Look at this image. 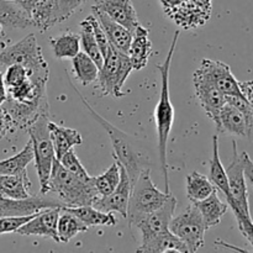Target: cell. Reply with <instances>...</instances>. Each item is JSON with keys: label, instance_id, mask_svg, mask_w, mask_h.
<instances>
[{"label": "cell", "instance_id": "cell-32", "mask_svg": "<svg viewBox=\"0 0 253 253\" xmlns=\"http://www.w3.org/2000/svg\"><path fill=\"white\" fill-rule=\"evenodd\" d=\"M79 39H81V46L83 48V52H85L100 68L104 63V56L101 53L100 48L96 42L95 35H94L93 25H91L90 15L81 22V34H79Z\"/></svg>", "mask_w": 253, "mask_h": 253}, {"label": "cell", "instance_id": "cell-13", "mask_svg": "<svg viewBox=\"0 0 253 253\" xmlns=\"http://www.w3.org/2000/svg\"><path fill=\"white\" fill-rule=\"evenodd\" d=\"M59 212H61L59 207L40 210L30 221L22 225L16 232L22 236L48 237L54 242H59L58 235H57V222H58Z\"/></svg>", "mask_w": 253, "mask_h": 253}, {"label": "cell", "instance_id": "cell-36", "mask_svg": "<svg viewBox=\"0 0 253 253\" xmlns=\"http://www.w3.org/2000/svg\"><path fill=\"white\" fill-rule=\"evenodd\" d=\"M59 162L61 165L66 168L67 170H69L71 173H73L74 175H77L78 178H82L84 180L90 179V175L88 174L86 169L84 168V166L82 165L79 158L77 157L76 153L73 152V150L68 151V152L64 153L61 158H59Z\"/></svg>", "mask_w": 253, "mask_h": 253}, {"label": "cell", "instance_id": "cell-38", "mask_svg": "<svg viewBox=\"0 0 253 253\" xmlns=\"http://www.w3.org/2000/svg\"><path fill=\"white\" fill-rule=\"evenodd\" d=\"M29 79V74H27V69L21 64H11L7 66L6 72L4 76V83L6 88L10 86H15L17 84L22 83V82Z\"/></svg>", "mask_w": 253, "mask_h": 253}, {"label": "cell", "instance_id": "cell-41", "mask_svg": "<svg viewBox=\"0 0 253 253\" xmlns=\"http://www.w3.org/2000/svg\"><path fill=\"white\" fill-rule=\"evenodd\" d=\"M15 128L14 124H12L11 119L7 115L6 111L2 109V106H0V140L5 137L9 132H11Z\"/></svg>", "mask_w": 253, "mask_h": 253}, {"label": "cell", "instance_id": "cell-11", "mask_svg": "<svg viewBox=\"0 0 253 253\" xmlns=\"http://www.w3.org/2000/svg\"><path fill=\"white\" fill-rule=\"evenodd\" d=\"M1 106L10 116L15 127L21 130H27L41 116L49 115L47 95L34 101H17L6 96Z\"/></svg>", "mask_w": 253, "mask_h": 253}, {"label": "cell", "instance_id": "cell-42", "mask_svg": "<svg viewBox=\"0 0 253 253\" xmlns=\"http://www.w3.org/2000/svg\"><path fill=\"white\" fill-rule=\"evenodd\" d=\"M242 162H244V172L245 177L253 185V161L247 155V152H242Z\"/></svg>", "mask_w": 253, "mask_h": 253}, {"label": "cell", "instance_id": "cell-5", "mask_svg": "<svg viewBox=\"0 0 253 253\" xmlns=\"http://www.w3.org/2000/svg\"><path fill=\"white\" fill-rule=\"evenodd\" d=\"M21 64L27 69L30 81L35 83L47 84L49 78V68L42 54V49L37 43L35 34L27 35L19 42L5 47L0 51V66Z\"/></svg>", "mask_w": 253, "mask_h": 253}, {"label": "cell", "instance_id": "cell-18", "mask_svg": "<svg viewBox=\"0 0 253 253\" xmlns=\"http://www.w3.org/2000/svg\"><path fill=\"white\" fill-rule=\"evenodd\" d=\"M94 7L103 11L114 21L125 26L132 34L140 25L137 12L131 0H95Z\"/></svg>", "mask_w": 253, "mask_h": 253}, {"label": "cell", "instance_id": "cell-1", "mask_svg": "<svg viewBox=\"0 0 253 253\" xmlns=\"http://www.w3.org/2000/svg\"><path fill=\"white\" fill-rule=\"evenodd\" d=\"M68 81L72 89L76 91V94L79 96V99H81L83 105L86 108V110L89 111V114L106 131V133H108L109 138L111 141V146H113L114 157H115L116 162L126 170L128 178H130L131 185H132L138 178V175L141 174V172L145 169H148L152 166V161H151V156L147 147L140 140H137L133 136H130L128 133L121 131L120 128L114 126L111 123H109L103 116L99 115L91 108L89 101L84 98L83 94L74 86L73 82L69 78Z\"/></svg>", "mask_w": 253, "mask_h": 253}, {"label": "cell", "instance_id": "cell-25", "mask_svg": "<svg viewBox=\"0 0 253 253\" xmlns=\"http://www.w3.org/2000/svg\"><path fill=\"white\" fill-rule=\"evenodd\" d=\"M0 25L11 29H27L32 26L29 14L12 0H0Z\"/></svg>", "mask_w": 253, "mask_h": 253}, {"label": "cell", "instance_id": "cell-3", "mask_svg": "<svg viewBox=\"0 0 253 253\" xmlns=\"http://www.w3.org/2000/svg\"><path fill=\"white\" fill-rule=\"evenodd\" d=\"M44 194L53 195L62 208L93 205L99 198L94 185V177L84 180L67 170L58 160H54Z\"/></svg>", "mask_w": 253, "mask_h": 253}, {"label": "cell", "instance_id": "cell-24", "mask_svg": "<svg viewBox=\"0 0 253 253\" xmlns=\"http://www.w3.org/2000/svg\"><path fill=\"white\" fill-rule=\"evenodd\" d=\"M193 204L200 211L208 229L217 226L229 209L227 203L222 202L217 195V189H215L208 198L200 200V202L193 203Z\"/></svg>", "mask_w": 253, "mask_h": 253}, {"label": "cell", "instance_id": "cell-21", "mask_svg": "<svg viewBox=\"0 0 253 253\" xmlns=\"http://www.w3.org/2000/svg\"><path fill=\"white\" fill-rule=\"evenodd\" d=\"M32 26L41 32L52 29L54 25L63 22L58 0H40L30 14Z\"/></svg>", "mask_w": 253, "mask_h": 253}, {"label": "cell", "instance_id": "cell-15", "mask_svg": "<svg viewBox=\"0 0 253 253\" xmlns=\"http://www.w3.org/2000/svg\"><path fill=\"white\" fill-rule=\"evenodd\" d=\"M130 192V178H128L126 170L120 166V182H119L118 187L106 197H99L93 203V207L103 212H119L124 219H126Z\"/></svg>", "mask_w": 253, "mask_h": 253}, {"label": "cell", "instance_id": "cell-44", "mask_svg": "<svg viewBox=\"0 0 253 253\" xmlns=\"http://www.w3.org/2000/svg\"><path fill=\"white\" fill-rule=\"evenodd\" d=\"M12 1H14L17 6L21 7L25 12H27L30 16L32 9H34L35 5H36L40 0H12Z\"/></svg>", "mask_w": 253, "mask_h": 253}, {"label": "cell", "instance_id": "cell-34", "mask_svg": "<svg viewBox=\"0 0 253 253\" xmlns=\"http://www.w3.org/2000/svg\"><path fill=\"white\" fill-rule=\"evenodd\" d=\"M120 182V165L113 163L103 174L94 177V185L99 197H106L115 190Z\"/></svg>", "mask_w": 253, "mask_h": 253}, {"label": "cell", "instance_id": "cell-27", "mask_svg": "<svg viewBox=\"0 0 253 253\" xmlns=\"http://www.w3.org/2000/svg\"><path fill=\"white\" fill-rule=\"evenodd\" d=\"M209 179L211 180L214 187L225 195L226 199L230 197L229 179H227L226 170L222 166L219 155V136L217 133L212 136V157L210 160Z\"/></svg>", "mask_w": 253, "mask_h": 253}, {"label": "cell", "instance_id": "cell-37", "mask_svg": "<svg viewBox=\"0 0 253 253\" xmlns=\"http://www.w3.org/2000/svg\"><path fill=\"white\" fill-rule=\"evenodd\" d=\"M37 212L30 215H9V216H0V235L12 234L16 232L22 225L32 219Z\"/></svg>", "mask_w": 253, "mask_h": 253}, {"label": "cell", "instance_id": "cell-4", "mask_svg": "<svg viewBox=\"0 0 253 253\" xmlns=\"http://www.w3.org/2000/svg\"><path fill=\"white\" fill-rule=\"evenodd\" d=\"M225 170L230 188V197L226 199V203L234 211L240 232L253 247V220L250 212L249 190L246 185L242 156L237 151L235 141L232 142V160Z\"/></svg>", "mask_w": 253, "mask_h": 253}, {"label": "cell", "instance_id": "cell-10", "mask_svg": "<svg viewBox=\"0 0 253 253\" xmlns=\"http://www.w3.org/2000/svg\"><path fill=\"white\" fill-rule=\"evenodd\" d=\"M177 208V199L173 195H170L169 199L156 211L146 216L137 224L136 229L141 231L142 242L141 246L136 250V252H145L146 249L150 246L152 242L160 239L163 234L169 231V222L172 220L173 214Z\"/></svg>", "mask_w": 253, "mask_h": 253}, {"label": "cell", "instance_id": "cell-45", "mask_svg": "<svg viewBox=\"0 0 253 253\" xmlns=\"http://www.w3.org/2000/svg\"><path fill=\"white\" fill-rule=\"evenodd\" d=\"M6 96L7 93L6 86H5L4 83V76H2V73H0V106H1V104L6 100Z\"/></svg>", "mask_w": 253, "mask_h": 253}, {"label": "cell", "instance_id": "cell-40", "mask_svg": "<svg viewBox=\"0 0 253 253\" xmlns=\"http://www.w3.org/2000/svg\"><path fill=\"white\" fill-rule=\"evenodd\" d=\"M88 0H58L59 9H61L63 20L69 19L78 7H81Z\"/></svg>", "mask_w": 253, "mask_h": 253}, {"label": "cell", "instance_id": "cell-9", "mask_svg": "<svg viewBox=\"0 0 253 253\" xmlns=\"http://www.w3.org/2000/svg\"><path fill=\"white\" fill-rule=\"evenodd\" d=\"M169 230L184 242L189 253L198 252L204 246V236L208 227L202 214L193 203H190L184 211L172 217Z\"/></svg>", "mask_w": 253, "mask_h": 253}, {"label": "cell", "instance_id": "cell-22", "mask_svg": "<svg viewBox=\"0 0 253 253\" xmlns=\"http://www.w3.org/2000/svg\"><path fill=\"white\" fill-rule=\"evenodd\" d=\"M48 132L53 143L57 160H59L66 152L73 150V147L81 146L83 143V138L78 131L66 127V126L57 125L52 121L48 123Z\"/></svg>", "mask_w": 253, "mask_h": 253}, {"label": "cell", "instance_id": "cell-28", "mask_svg": "<svg viewBox=\"0 0 253 253\" xmlns=\"http://www.w3.org/2000/svg\"><path fill=\"white\" fill-rule=\"evenodd\" d=\"M78 216L88 227L93 226H115L118 220L114 216V212H103L95 209L93 205L77 208H63Z\"/></svg>", "mask_w": 253, "mask_h": 253}, {"label": "cell", "instance_id": "cell-33", "mask_svg": "<svg viewBox=\"0 0 253 253\" xmlns=\"http://www.w3.org/2000/svg\"><path fill=\"white\" fill-rule=\"evenodd\" d=\"M34 161V147L31 140L25 147L12 157L0 161V174H20L26 172V168Z\"/></svg>", "mask_w": 253, "mask_h": 253}, {"label": "cell", "instance_id": "cell-35", "mask_svg": "<svg viewBox=\"0 0 253 253\" xmlns=\"http://www.w3.org/2000/svg\"><path fill=\"white\" fill-rule=\"evenodd\" d=\"M147 253H163V252H179V253H189L187 246L180 239H178L172 231H167L163 234L160 239L150 245L146 249Z\"/></svg>", "mask_w": 253, "mask_h": 253}, {"label": "cell", "instance_id": "cell-46", "mask_svg": "<svg viewBox=\"0 0 253 253\" xmlns=\"http://www.w3.org/2000/svg\"><path fill=\"white\" fill-rule=\"evenodd\" d=\"M1 34H2V26L0 25V35H1Z\"/></svg>", "mask_w": 253, "mask_h": 253}, {"label": "cell", "instance_id": "cell-6", "mask_svg": "<svg viewBox=\"0 0 253 253\" xmlns=\"http://www.w3.org/2000/svg\"><path fill=\"white\" fill-rule=\"evenodd\" d=\"M151 168L141 172L136 182L131 185L126 220L130 230L153 211L160 209L170 198V193H163L151 179Z\"/></svg>", "mask_w": 253, "mask_h": 253}, {"label": "cell", "instance_id": "cell-43", "mask_svg": "<svg viewBox=\"0 0 253 253\" xmlns=\"http://www.w3.org/2000/svg\"><path fill=\"white\" fill-rule=\"evenodd\" d=\"M240 88H241L242 94L245 98L249 100V103L253 106V81L241 82L240 83Z\"/></svg>", "mask_w": 253, "mask_h": 253}, {"label": "cell", "instance_id": "cell-7", "mask_svg": "<svg viewBox=\"0 0 253 253\" xmlns=\"http://www.w3.org/2000/svg\"><path fill=\"white\" fill-rule=\"evenodd\" d=\"M132 71V64L127 53L110 46L104 57L103 66L99 68L98 78L95 81L96 88L104 96L113 95L114 98H123V88Z\"/></svg>", "mask_w": 253, "mask_h": 253}, {"label": "cell", "instance_id": "cell-26", "mask_svg": "<svg viewBox=\"0 0 253 253\" xmlns=\"http://www.w3.org/2000/svg\"><path fill=\"white\" fill-rule=\"evenodd\" d=\"M89 227L79 219L73 212L61 208L58 222H57V235H58L59 242L68 244L74 236L82 232L88 231Z\"/></svg>", "mask_w": 253, "mask_h": 253}, {"label": "cell", "instance_id": "cell-39", "mask_svg": "<svg viewBox=\"0 0 253 253\" xmlns=\"http://www.w3.org/2000/svg\"><path fill=\"white\" fill-rule=\"evenodd\" d=\"M90 20H91V25H93L94 35H95L96 42H98V46H99V48H100V51H101V53H103V56L105 57L106 53H108L109 47H110V43H109L108 39H106L105 32L103 31V29H101L100 24H99V21H98V20H96V17L94 16L93 14L90 15Z\"/></svg>", "mask_w": 253, "mask_h": 253}, {"label": "cell", "instance_id": "cell-30", "mask_svg": "<svg viewBox=\"0 0 253 253\" xmlns=\"http://www.w3.org/2000/svg\"><path fill=\"white\" fill-rule=\"evenodd\" d=\"M49 43H51L54 57L58 59H72L81 49L79 35L71 31L63 32L57 37H52L49 40Z\"/></svg>", "mask_w": 253, "mask_h": 253}, {"label": "cell", "instance_id": "cell-19", "mask_svg": "<svg viewBox=\"0 0 253 253\" xmlns=\"http://www.w3.org/2000/svg\"><path fill=\"white\" fill-rule=\"evenodd\" d=\"M93 15L100 24L101 29L105 32L106 39H108L110 46L116 48L118 51L127 53L128 47H130L131 40H132V32L128 31L125 26L120 25L119 22L114 21L113 19L104 14L103 11L98 10L96 7H91Z\"/></svg>", "mask_w": 253, "mask_h": 253}, {"label": "cell", "instance_id": "cell-17", "mask_svg": "<svg viewBox=\"0 0 253 253\" xmlns=\"http://www.w3.org/2000/svg\"><path fill=\"white\" fill-rule=\"evenodd\" d=\"M214 124L217 133H226L242 138H250L251 136V128L246 115L229 103H225Z\"/></svg>", "mask_w": 253, "mask_h": 253}, {"label": "cell", "instance_id": "cell-12", "mask_svg": "<svg viewBox=\"0 0 253 253\" xmlns=\"http://www.w3.org/2000/svg\"><path fill=\"white\" fill-rule=\"evenodd\" d=\"M195 73L211 82L224 95H244L240 88V82L235 78L231 68L224 62L203 59Z\"/></svg>", "mask_w": 253, "mask_h": 253}, {"label": "cell", "instance_id": "cell-31", "mask_svg": "<svg viewBox=\"0 0 253 253\" xmlns=\"http://www.w3.org/2000/svg\"><path fill=\"white\" fill-rule=\"evenodd\" d=\"M72 67H73L76 79L81 82L83 85H89V84L94 83L98 78V66L85 52L79 51L72 58Z\"/></svg>", "mask_w": 253, "mask_h": 253}, {"label": "cell", "instance_id": "cell-23", "mask_svg": "<svg viewBox=\"0 0 253 253\" xmlns=\"http://www.w3.org/2000/svg\"><path fill=\"white\" fill-rule=\"evenodd\" d=\"M31 180L27 170L20 174H0V195L9 199L21 200L31 197Z\"/></svg>", "mask_w": 253, "mask_h": 253}, {"label": "cell", "instance_id": "cell-8", "mask_svg": "<svg viewBox=\"0 0 253 253\" xmlns=\"http://www.w3.org/2000/svg\"><path fill=\"white\" fill-rule=\"evenodd\" d=\"M48 123L49 115H43L27 128L32 147H34V160L36 162L35 168H36L37 177H39L41 194H44L46 192L52 166L56 160L53 143L49 137Z\"/></svg>", "mask_w": 253, "mask_h": 253}, {"label": "cell", "instance_id": "cell-16", "mask_svg": "<svg viewBox=\"0 0 253 253\" xmlns=\"http://www.w3.org/2000/svg\"><path fill=\"white\" fill-rule=\"evenodd\" d=\"M193 84H194L195 95L200 105L204 109L205 114L215 123L220 110L226 103V98L211 82L203 78L195 72L193 74Z\"/></svg>", "mask_w": 253, "mask_h": 253}, {"label": "cell", "instance_id": "cell-14", "mask_svg": "<svg viewBox=\"0 0 253 253\" xmlns=\"http://www.w3.org/2000/svg\"><path fill=\"white\" fill-rule=\"evenodd\" d=\"M59 207L61 203L56 198L47 194L34 195L27 199L15 200L9 199L0 195V216H9V215H30L39 212L40 210L46 208Z\"/></svg>", "mask_w": 253, "mask_h": 253}, {"label": "cell", "instance_id": "cell-2", "mask_svg": "<svg viewBox=\"0 0 253 253\" xmlns=\"http://www.w3.org/2000/svg\"><path fill=\"white\" fill-rule=\"evenodd\" d=\"M179 30L175 31L172 43H170L169 51H168L167 56H166V59L162 63L157 64V69L161 73V93L160 100H158L157 106L155 109V119L158 140V158H160L161 172H162L163 179H165L166 193H170L169 177H168L167 145L173 124H174V108H173L169 95V73L173 54H174L175 46H177V42L179 40Z\"/></svg>", "mask_w": 253, "mask_h": 253}, {"label": "cell", "instance_id": "cell-29", "mask_svg": "<svg viewBox=\"0 0 253 253\" xmlns=\"http://www.w3.org/2000/svg\"><path fill=\"white\" fill-rule=\"evenodd\" d=\"M216 188L207 175L199 172H193L187 175L185 179V190L187 198L190 203H197L209 197Z\"/></svg>", "mask_w": 253, "mask_h": 253}, {"label": "cell", "instance_id": "cell-20", "mask_svg": "<svg viewBox=\"0 0 253 253\" xmlns=\"http://www.w3.org/2000/svg\"><path fill=\"white\" fill-rule=\"evenodd\" d=\"M151 54H152V43L148 37V30L140 24L133 31L132 40L127 51L132 68L135 71H141L145 68L150 61Z\"/></svg>", "mask_w": 253, "mask_h": 253}]
</instances>
